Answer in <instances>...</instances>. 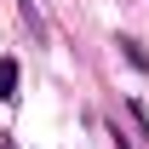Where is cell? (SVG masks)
I'll return each mask as SVG.
<instances>
[{
  "label": "cell",
  "mask_w": 149,
  "mask_h": 149,
  "mask_svg": "<svg viewBox=\"0 0 149 149\" xmlns=\"http://www.w3.org/2000/svg\"><path fill=\"white\" fill-rule=\"evenodd\" d=\"M17 80H23L17 57H0V103H12V97H17Z\"/></svg>",
  "instance_id": "6da1fadb"
},
{
  "label": "cell",
  "mask_w": 149,
  "mask_h": 149,
  "mask_svg": "<svg viewBox=\"0 0 149 149\" xmlns=\"http://www.w3.org/2000/svg\"><path fill=\"white\" fill-rule=\"evenodd\" d=\"M17 12H23V23H29V35H35V40H46V23H40V12H35V0H23Z\"/></svg>",
  "instance_id": "7a4b0ae2"
},
{
  "label": "cell",
  "mask_w": 149,
  "mask_h": 149,
  "mask_svg": "<svg viewBox=\"0 0 149 149\" xmlns=\"http://www.w3.org/2000/svg\"><path fill=\"white\" fill-rule=\"evenodd\" d=\"M120 52H126V63H132V69H149V52L138 46V40H120Z\"/></svg>",
  "instance_id": "3957f363"
},
{
  "label": "cell",
  "mask_w": 149,
  "mask_h": 149,
  "mask_svg": "<svg viewBox=\"0 0 149 149\" xmlns=\"http://www.w3.org/2000/svg\"><path fill=\"white\" fill-rule=\"evenodd\" d=\"M126 115H132V126H138V132H149V115H143V103H138V97L126 103Z\"/></svg>",
  "instance_id": "277c9868"
},
{
  "label": "cell",
  "mask_w": 149,
  "mask_h": 149,
  "mask_svg": "<svg viewBox=\"0 0 149 149\" xmlns=\"http://www.w3.org/2000/svg\"><path fill=\"white\" fill-rule=\"evenodd\" d=\"M109 138H115V149H132V138H120V126H109Z\"/></svg>",
  "instance_id": "5b68a950"
}]
</instances>
